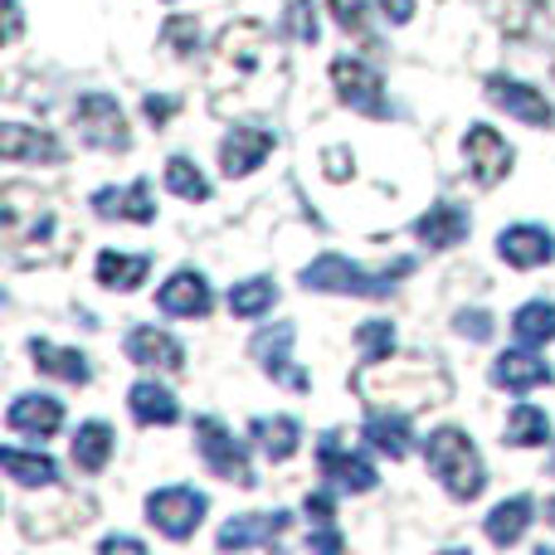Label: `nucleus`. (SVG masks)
Segmentation results:
<instances>
[{
	"instance_id": "0eeeda50",
	"label": "nucleus",
	"mask_w": 555,
	"mask_h": 555,
	"mask_svg": "<svg viewBox=\"0 0 555 555\" xmlns=\"http://www.w3.org/2000/svg\"><path fill=\"white\" fill-rule=\"evenodd\" d=\"M74 122H78V137L98 152H127L132 146V132H127V117L117 107V98L107 93H83L74 103Z\"/></svg>"
},
{
	"instance_id": "c756f323",
	"label": "nucleus",
	"mask_w": 555,
	"mask_h": 555,
	"mask_svg": "<svg viewBox=\"0 0 555 555\" xmlns=\"http://www.w3.org/2000/svg\"><path fill=\"white\" fill-rule=\"evenodd\" d=\"M546 0H498V29L507 39H537L546 29Z\"/></svg>"
},
{
	"instance_id": "79ce46f5",
	"label": "nucleus",
	"mask_w": 555,
	"mask_h": 555,
	"mask_svg": "<svg viewBox=\"0 0 555 555\" xmlns=\"http://www.w3.org/2000/svg\"><path fill=\"white\" fill-rule=\"evenodd\" d=\"M322 166H326V176H332V181H346V176L356 171V156L346 152V146H326V152H322Z\"/></svg>"
},
{
	"instance_id": "9b49d317",
	"label": "nucleus",
	"mask_w": 555,
	"mask_h": 555,
	"mask_svg": "<svg viewBox=\"0 0 555 555\" xmlns=\"http://www.w3.org/2000/svg\"><path fill=\"white\" fill-rule=\"evenodd\" d=\"M317 468H322V478L341 492H371L375 482H380L361 453L341 449V434H322V443H317Z\"/></svg>"
},
{
	"instance_id": "f03ea898",
	"label": "nucleus",
	"mask_w": 555,
	"mask_h": 555,
	"mask_svg": "<svg viewBox=\"0 0 555 555\" xmlns=\"http://www.w3.org/2000/svg\"><path fill=\"white\" fill-rule=\"evenodd\" d=\"M269 64V29L259 20H234L220 29L215 39V64H210V83H215V107L224 103L230 88L254 83V74Z\"/></svg>"
},
{
	"instance_id": "603ef678",
	"label": "nucleus",
	"mask_w": 555,
	"mask_h": 555,
	"mask_svg": "<svg viewBox=\"0 0 555 555\" xmlns=\"http://www.w3.org/2000/svg\"><path fill=\"white\" fill-rule=\"evenodd\" d=\"M551 468H555V463H551Z\"/></svg>"
},
{
	"instance_id": "9d476101",
	"label": "nucleus",
	"mask_w": 555,
	"mask_h": 555,
	"mask_svg": "<svg viewBox=\"0 0 555 555\" xmlns=\"http://www.w3.org/2000/svg\"><path fill=\"white\" fill-rule=\"evenodd\" d=\"M463 156H468V171H473V181L478 185H498V181H507V171H512L507 137H502L498 127H488V122L468 127V137H463Z\"/></svg>"
},
{
	"instance_id": "8fccbe9b",
	"label": "nucleus",
	"mask_w": 555,
	"mask_h": 555,
	"mask_svg": "<svg viewBox=\"0 0 555 555\" xmlns=\"http://www.w3.org/2000/svg\"><path fill=\"white\" fill-rule=\"evenodd\" d=\"M546 521H551V527H555V498L546 502Z\"/></svg>"
},
{
	"instance_id": "de8ad7c7",
	"label": "nucleus",
	"mask_w": 555,
	"mask_h": 555,
	"mask_svg": "<svg viewBox=\"0 0 555 555\" xmlns=\"http://www.w3.org/2000/svg\"><path fill=\"white\" fill-rule=\"evenodd\" d=\"M307 546H312V551H341V537H336L332 527H322L312 541H307Z\"/></svg>"
},
{
	"instance_id": "4468645a",
	"label": "nucleus",
	"mask_w": 555,
	"mask_h": 555,
	"mask_svg": "<svg viewBox=\"0 0 555 555\" xmlns=\"http://www.w3.org/2000/svg\"><path fill=\"white\" fill-rule=\"evenodd\" d=\"M293 517L287 512H249V517H234L230 527H220V551H249V546H273L287 537Z\"/></svg>"
},
{
	"instance_id": "aec40b11",
	"label": "nucleus",
	"mask_w": 555,
	"mask_h": 555,
	"mask_svg": "<svg viewBox=\"0 0 555 555\" xmlns=\"http://www.w3.org/2000/svg\"><path fill=\"white\" fill-rule=\"evenodd\" d=\"M127 361L132 365H156V371H181L185 351L176 336L156 332V326H132L127 332Z\"/></svg>"
},
{
	"instance_id": "dca6fc26",
	"label": "nucleus",
	"mask_w": 555,
	"mask_h": 555,
	"mask_svg": "<svg viewBox=\"0 0 555 555\" xmlns=\"http://www.w3.org/2000/svg\"><path fill=\"white\" fill-rule=\"evenodd\" d=\"M498 254L512 269H541V263L555 259V240L541 224H512V230L498 234Z\"/></svg>"
},
{
	"instance_id": "b1692460",
	"label": "nucleus",
	"mask_w": 555,
	"mask_h": 555,
	"mask_svg": "<svg viewBox=\"0 0 555 555\" xmlns=\"http://www.w3.org/2000/svg\"><path fill=\"white\" fill-rule=\"evenodd\" d=\"M29 356H35V365L44 375H54V380H68V385H88L93 380V365H88L83 351H68V346H54V341H29Z\"/></svg>"
},
{
	"instance_id": "49530a36",
	"label": "nucleus",
	"mask_w": 555,
	"mask_h": 555,
	"mask_svg": "<svg viewBox=\"0 0 555 555\" xmlns=\"http://www.w3.org/2000/svg\"><path fill=\"white\" fill-rule=\"evenodd\" d=\"M103 551H107V555H113V551H137V555H142V551H146V541H137V537H107V541H103Z\"/></svg>"
},
{
	"instance_id": "a18cd8bd",
	"label": "nucleus",
	"mask_w": 555,
	"mask_h": 555,
	"mask_svg": "<svg viewBox=\"0 0 555 555\" xmlns=\"http://www.w3.org/2000/svg\"><path fill=\"white\" fill-rule=\"evenodd\" d=\"M307 517H312L317 527H332V498H326V492H312V498H307Z\"/></svg>"
},
{
	"instance_id": "c03bdc74",
	"label": "nucleus",
	"mask_w": 555,
	"mask_h": 555,
	"mask_svg": "<svg viewBox=\"0 0 555 555\" xmlns=\"http://www.w3.org/2000/svg\"><path fill=\"white\" fill-rule=\"evenodd\" d=\"M380 15L390 20V25H410V20H414V0H380Z\"/></svg>"
},
{
	"instance_id": "f3484780",
	"label": "nucleus",
	"mask_w": 555,
	"mask_h": 555,
	"mask_svg": "<svg viewBox=\"0 0 555 555\" xmlns=\"http://www.w3.org/2000/svg\"><path fill=\"white\" fill-rule=\"evenodd\" d=\"M93 215H98V220H132V224H152V220H156L152 185H146V181H132L127 191H117V185H103V191L93 195Z\"/></svg>"
},
{
	"instance_id": "423d86ee",
	"label": "nucleus",
	"mask_w": 555,
	"mask_h": 555,
	"mask_svg": "<svg viewBox=\"0 0 555 555\" xmlns=\"http://www.w3.org/2000/svg\"><path fill=\"white\" fill-rule=\"evenodd\" d=\"M195 449H201V459L210 463V473L215 478H224V482H234V488H254V468H249V453H244V443L234 439L230 429H224L220 420H195Z\"/></svg>"
},
{
	"instance_id": "bb28decb",
	"label": "nucleus",
	"mask_w": 555,
	"mask_h": 555,
	"mask_svg": "<svg viewBox=\"0 0 555 555\" xmlns=\"http://www.w3.org/2000/svg\"><path fill=\"white\" fill-rule=\"evenodd\" d=\"M146 273H152V259L146 254H98V283L107 287V293H132V287L146 283Z\"/></svg>"
},
{
	"instance_id": "20e7f679",
	"label": "nucleus",
	"mask_w": 555,
	"mask_h": 555,
	"mask_svg": "<svg viewBox=\"0 0 555 555\" xmlns=\"http://www.w3.org/2000/svg\"><path fill=\"white\" fill-rule=\"evenodd\" d=\"M424 459H429L434 478L449 488V498L473 502L482 488H488L482 459H478V449H473V439L463 429H434L429 443H424Z\"/></svg>"
},
{
	"instance_id": "09e8293b",
	"label": "nucleus",
	"mask_w": 555,
	"mask_h": 555,
	"mask_svg": "<svg viewBox=\"0 0 555 555\" xmlns=\"http://www.w3.org/2000/svg\"><path fill=\"white\" fill-rule=\"evenodd\" d=\"M5 39H20V0H5Z\"/></svg>"
},
{
	"instance_id": "3c124183",
	"label": "nucleus",
	"mask_w": 555,
	"mask_h": 555,
	"mask_svg": "<svg viewBox=\"0 0 555 555\" xmlns=\"http://www.w3.org/2000/svg\"><path fill=\"white\" fill-rule=\"evenodd\" d=\"M551 74H555V64H551Z\"/></svg>"
},
{
	"instance_id": "f8f14e48",
	"label": "nucleus",
	"mask_w": 555,
	"mask_h": 555,
	"mask_svg": "<svg viewBox=\"0 0 555 555\" xmlns=\"http://www.w3.org/2000/svg\"><path fill=\"white\" fill-rule=\"evenodd\" d=\"M488 103L502 107V113H512V117H521L527 127H555V107L546 103V93L531 83H517V78H507V74L488 78Z\"/></svg>"
},
{
	"instance_id": "412c9836",
	"label": "nucleus",
	"mask_w": 555,
	"mask_h": 555,
	"mask_svg": "<svg viewBox=\"0 0 555 555\" xmlns=\"http://www.w3.org/2000/svg\"><path fill=\"white\" fill-rule=\"evenodd\" d=\"M492 385L502 390H537V385H551V365L541 361L537 351H502L492 361Z\"/></svg>"
},
{
	"instance_id": "58836bf2",
	"label": "nucleus",
	"mask_w": 555,
	"mask_h": 555,
	"mask_svg": "<svg viewBox=\"0 0 555 555\" xmlns=\"http://www.w3.org/2000/svg\"><path fill=\"white\" fill-rule=\"evenodd\" d=\"M356 351L365 356V361H380V356L395 351V326L390 322H365L361 332H356Z\"/></svg>"
},
{
	"instance_id": "f704fd0d",
	"label": "nucleus",
	"mask_w": 555,
	"mask_h": 555,
	"mask_svg": "<svg viewBox=\"0 0 555 555\" xmlns=\"http://www.w3.org/2000/svg\"><path fill=\"white\" fill-rule=\"evenodd\" d=\"M273 302H278V287L269 283V278H249V283L230 287V312L234 317H263V312H273Z\"/></svg>"
},
{
	"instance_id": "37998d69",
	"label": "nucleus",
	"mask_w": 555,
	"mask_h": 555,
	"mask_svg": "<svg viewBox=\"0 0 555 555\" xmlns=\"http://www.w3.org/2000/svg\"><path fill=\"white\" fill-rule=\"evenodd\" d=\"M176 107H181V103H176V98H146V103H142V113L152 117L156 127H162V122H171V117H176Z\"/></svg>"
},
{
	"instance_id": "7ed1b4c3",
	"label": "nucleus",
	"mask_w": 555,
	"mask_h": 555,
	"mask_svg": "<svg viewBox=\"0 0 555 555\" xmlns=\"http://www.w3.org/2000/svg\"><path fill=\"white\" fill-rule=\"evenodd\" d=\"M414 273V259H395L390 269L371 273L361 269V263L341 259V254H322V259H312L302 269V287L307 293H346V297H390L395 278Z\"/></svg>"
},
{
	"instance_id": "1a4fd4ad",
	"label": "nucleus",
	"mask_w": 555,
	"mask_h": 555,
	"mask_svg": "<svg viewBox=\"0 0 555 555\" xmlns=\"http://www.w3.org/2000/svg\"><path fill=\"white\" fill-rule=\"evenodd\" d=\"M332 83H336V98H341L351 113H365V117H390V103H385V83L371 64L361 59H336L332 64Z\"/></svg>"
},
{
	"instance_id": "6e6552de",
	"label": "nucleus",
	"mask_w": 555,
	"mask_h": 555,
	"mask_svg": "<svg viewBox=\"0 0 555 555\" xmlns=\"http://www.w3.org/2000/svg\"><path fill=\"white\" fill-rule=\"evenodd\" d=\"M205 512H210V502L195 488H162L146 498V521L171 541H191L195 527L205 521Z\"/></svg>"
},
{
	"instance_id": "a211bd4d",
	"label": "nucleus",
	"mask_w": 555,
	"mask_h": 555,
	"mask_svg": "<svg viewBox=\"0 0 555 555\" xmlns=\"http://www.w3.org/2000/svg\"><path fill=\"white\" fill-rule=\"evenodd\" d=\"M210 283H205L195 269H181L171 273V283H162V293H156V307H162L166 317H205L210 312Z\"/></svg>"
},
{
	"instance_id": "5701e85b",
	"label": "nucleus",
	"mask_w": 555,
	"mask_h": 555,
	"mask_svg": "<svg viewBox=\"0 0 555 555\" xmlns=\"http://www.w3.org/2000/svg\"><path fill=\"white\" fill-rule=\"evenodd\" d=\"M0 156H5V162H59L64 146H59L49 132H39V127L10 122L5 132H0Z\"/></svg>"
},
{
	"instance_id": "a878e982",
	"label": "nucleus",
	"mask_w": 555,
	"mask_h": 555,
	"mask_svg": "<svg viewBox=\"0 0 555 555\" xmlns=\"http://www.w3.org/2000/svg\"><path fill=\"white\" fill-rule=\"evenodd\" d=\"M0 468H5V478L15 482V488H49V482H59V468L49 453H25V449H15V443L0 449Z\"/></svg>"
},
{
	"instance_id": "2f4dec72",
	"label": "nucleus",
	"mask_w": 555,
	"mask_h": 555,
	"mask_svg": "<svg viewBox=\"0 0 555 555\" xmlns=\"http://www.w3.org/2000/svg\"><path fill=\"white\" fill-rule=\"evenodd\" d=\"M249 439L259 443V449L269 453L273 463H287L297 453V439H302V429H297V420H287V414H273V420H254L249 424Z\"/></svg>"
},
{
	"instance_id": "39448f33",
	"label": "nucleus",
	"mask_w": 555,
	"mask_h": 555,
	"mask_svg": "<svg viewBox=\"0 0 555 555\" xmlns=\"http://www.w3.org/2000/svg\"><path fill=\"white\" fill-rule=\"evenodd\" d=\"M0 210H5V244H10V259H25V244H49L54 234V210L39 201V191L29 185L10 181L0 191Z\"/></svg>"
},
{
	"instance_id": "4be33fe9",
	"label": "nucleus",
	"mask_w": 555,
	"mask_h": 555,
	"mask_svg": "<svg viewBox=\"0 0 555 555\" xmlns=\"http://www.w3.org/2000/svg\"><path fill=\"white\" fill-rule=\"evenodd\" d=\"M414 234H420L429 249H453V244H463V234H468V215H463L459 205L439 201L414 220Z\"/></svg>"
},
{
	"instance_id": "72a5a7b5",
	"label": "nucleus",
	"mask_w": 555,
	"mask_h": 555,
	"mask_svg": "<svg viewBox=\"0 0 555 555\" xmlns=\"http://www.w3.org/2000/svg\"><path fill=\"white\" fill-rule=\"evenodd\" d=\"M551 439V420L546 410H537V404H517L507 420V443L512 449H537V443Z\"/></svg>"
},
{
	"instance_id": "393cba45",
	"label": "nucleus",
	"mask_w": 555,
	"mask_h": 555,
	"mask_svg": "<svg viewBox=\"0 0 555 555\" xmlns=\"http://www.w3.org/2000/svg\"><path fill=\"white\" fill-rule=\"evenodd\" d=\"M127 404H132V420L137 424H162V429H171V424L181 420L176 395L166 390V385H156V380H137L132 390H127Z\"/></svg>"
},
{
	"instance_id": "c85d7f7f",
	"label": "nucleus",
	"mask_w": 555,
	"mask_h": 555,
	"mask_svg": "<svg viewBox=\"0 0 555 555\" xmlns=\"http://www.w3.org/2000/svg\"><path fill=\"white\" fill-rule=\"evenodd\" d=\"M113 443H117V434L107 429L103 420L78 424V434H74V468L78 473H103L107 459H113Z\"/></svg>"
},
{
	"instance_id": "7c9ffc66",
	"label": "nucleus",
	"mask_w": 555,
	"mask_h": 555,
	"mask_svg": "<svg viewBox=\"0 0 555 555\" xmlns=\"http://www.w3.org/2000/svg\"><path fill=\"white\" fill-rule=\"evenodd\" d=\"M531 498H512V502H498V507L488 512V541L492 546H517L521 537H527V527L537 517H531Z\"/></svg>"
},
{
	"instance_id": "ea45409f",
	"label": "nucleus",
	"mask_w": 555,
	"mask_h": 555,
	"mask_svg": "<svg viewBox=\"0 0 555 555\" xmlns=\"http://www.w3.org/2000/svg\"><path fill=\"white\" fill-rule=\"evenodd\" d=\"M332 20L356 39H371V20H365V0H332Z\"/></svg>"
},
{
	"instance_id": "6ab92c4d",
	"label": "nucleus",
	"mask_w": 555,
	"mask_h": 555,
	"mask_svg": "<svg viewBox=\"0 0 555 555\" xmlns=\"http://www.w3.org/2000/svg\"><path fill=\"white\" fill-rule=\"evenodd\" d=\"M5 424L15 434H29V439H54L59 424H64V404L49 400V395H20V400L10 404Z\"/></svg>"
},
{
	"instance_id": "cd10ccee",
	"label": "nucleus",
	"mask_w": 555,
	"mask_h": 555,
	"mask_svg": "<svg viewBox=\"0 0 555 555\" xmlns=\"http://www.w3.org/2000/svg\"><path fill=\"white\" fill-rule=\"evenodd\" d=\"M365 443H371L375 453H385V459L400 463L404 453H410V424H404V410L400 414H385V410H371V420H365Z\"/></svg>"
},
{
	"instance_id": "ddd939ff",
	"label": "nucleus",
	"mask_w": 555,
	"mask_h": 555,
	"mask_svg": "<svg viewBox=\"0 0 555 555\" xmlns=\"http://www.w3.org/2000/svg\"><path fill=\"white\" fill-rule=\"evenodd\" d=\"M287 346H293V326H287V322H273V326H263V332L254 336L249 351H254V361L263 365V375H273L278 385H287V390H307L312 380H307V375L293 365Z\"/></svg>"
},
{
	"instance_id": "e433bc0d",
	"label": "nucleus",
	"mask_w": 555,
	"mask_h": 555,
	"mask_svg": "<svg viewBox=\"0 0 555 555\" xmlns=\"http://www.w3.org/2000/svg\"><path fill=\"white\" fill-rule=\"evenodd\" d=\"M283 29L297 39V44H317V35H322V25H317V10H312V0H287V10H283Z\"/></svg>"
},
{
	"instance_id": "2eb2a0df",
	"label": "nucleus",
	"mask_w": 555,
	"mask_h": 555,
	"mask_svg": "<svg viewBox=\"0 0 555 555\" xmlns=\"http://www.w3.org/2000/svg\"><path fill=\"white\" fill-rule=\"evenodd\" d=\"M273 152V132L269 127H234L230 137L220 142V171L230 176H249L263 166V156Z\"/></svg>"
},
{
	"instance_id": "c9c22d12",
	"label": "nucleus",
	"mask_w": 555,
	"mask_h": 555,
	"mask_svg": "<svg viewBox=\"0 0 555 555\" xmlns=\"http://www.w3.org/2000/svg\"><path fill=\"white\" fill-rule=\"evenodd\" d=\"M166 191L181 195V201H210V181L195 171L191 156H171L166 162Z\"/></svg>"
},
{
	"instance_id": "f257e3e1",
	"label": "nucleus",
	"mask_w": 555,
	"mask_h": 555,
	"mask_svg": "<svg viewBox=\"0 0 555 555\" xmlns=\"http://www.w3.org/2000/svg\"><path fill=\"white\" fill-rule=\"evenodd\" d=\"M351 390L371 410L390 404V410H404V414L453 400V380L434 356H380V361H365L351 375Z\"/></svg>"
},
{
	"instance_id": "a19ab883",
	"label": "nucleus",
	"mask_w": 555,
	"mask_h": 555,
	"mask_svg": "<svg viewBox=\"0 0 555 555\" xmlns=\"http://www.w3.org/2000/svg\"><path fill=\"white\" fill-rule=\"evenodd\" d=\"M453 332L468 336V341H492V317L482 312V307H473V312H459V322H453Z\"/></svg>"
},
{
	"instance_id": "473e14b6",
	"label": "nucleus",
	"mask_w": 555,
	"mask_h": 555,
	"mask_svg": "<svg viewBox=\"0 0 555 555\" xmlns=\"http://www.w3.org/2000/svg\"><path fill=\"white\" fill-rule=\"evenodd\" d=\"M512 332H517V341H527V346H546L555 341V302H527V307H517V317H512Z\"/></svg>"
},
{
	"instance_id": "4c0bfd02",
	"label": "nucleus",
	"mask_w": 555,
	"mask_h": 555,
	"mask_svg": "<svg viewBox=\"0 0 555 555\" xmlns=\"http://www.w3.org/2000/svg\"><path fill=\"white\" fill-rule=\"evenodd\" d=\"M162 44L171 49L176 59H191V54H195V44H201V25H195L191 15H176V20H166V29H162Z\"/></svg>"
}]
</instances>
